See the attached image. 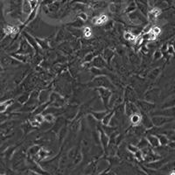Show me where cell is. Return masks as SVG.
I'll list each match as a JSON object with an SVG mask.
<instances>
[{"mask_svg":"<svg viewBox=\"0 0 175 175\" xmlns=\"http://www.w3.org/2000/svg\"><path fill=\"white\" fill-rule=\"evenodd\" d=\"M22 10L25 13L29 14L31 13V11H33L31 5H30V2L29 0H23V5H22Z\"/></svg>","mask_w":175,"mask_h":175,"instance_id":"1","label":"cell"},{"mask_svg":"<svg viewBox=\"0 0 175 175\" xmlns=\"http://www.w3.org/2000/svg\"><path fill=\"white\" fill-rule=\"evenodd\" d=\"M5 33L7 35H13V34H16L18 33V28L15 27V26H6L5 28Z\"/></svg>","mask_w":175,"mask_h":175,"instance_id":"2","label":"cell"},{"mask_svg":"<svg viewBox=\"0 0 175 175\" xmlns=\"http://www.w3.org/2000/svg\"><path fill=\"white\" fill-rule=\"evenodd\" d=\"M12 101L11 100H9V101H6V102H3V103H0V112H5L6 110V109L8 108V106L11 104Z\"/></svg>","mask_w":175,"mask_h":175,"instance_id":"3","label":"cell"},{"mask_svg":"<svg viewBox=\"0 0 175 175\" xmlns=\"http://www.w3.org/2000/svg\"><path fill=\"white\" fill-rule=\"evenodd\" d=\"M124 38L127 40H133L135 39V36L131 33H130V32H127V33L124 34Z\"/></svg>","mask_w":175,"mask_h":175,"instance_id":"4","label":"cell"},{"mask_svg":"<svg viewBox=\"0 0 175 175\" xmlns=\"http://www.w3.org/2000/svg\"><path fill=\"white\" fill-rule=\"evenodd\" d=\"M150 32H152L153 34H155V35H158V34H160V32H161V29L158 27V26H153L152 27V29L150 30Z\"/></svg>","mask_w":175,"mask_h":175,"instance_id":"5","label":"cell"},{"mask_svg":"<svg viewBox=\"0 0 175 175\" xmlns=\"http://www.w3.org/2000/svg\"><path fill=\"white\" fill-rule=\"evenodd\" d=\"M140 121V117L138 116V115H133L132 117H131V122L132 123H137V122H139Z\"/></svg>","mask_w":175,"mask_h":175,"instance_id":"6","label":"cell"},{"mask_svg":"<svg viewBox=\"0 0 175 175\" xmlns=\"http://www.w3.org/2000/svg\"><path fill=\"white\" fill-rule=\"evenodd\" d=\"M79 18L82 20V21H85V20H87V18H88V15L84 13V12H82V13H80L79 15Z\"/></svg>","mask_w":175,"mask_h":175,"instance_id":"7","label":"cell"},{"mask_svg":"<svg viewBox=\"0 0 175 175\" xmlns=\"http://www.w3.org/2000/svg\"><path fill=\"white\" fill-rule=\"evenodd\" d=\"M84 35L86 37H89L91 35V30L89 27H86L84 29Z\"/></svg>","mask_w":175,"mask_h":175,"instance_id":"8","label":"cell"},{"mask_svg":"<svg viewBox=\"0 0 175 175\" xmlns=\"http://www.w3.org/2000/svg\"><path fill=\"white\" fill-rule=\"evenodd\" d=\"M53 116L52 115H47V116H46L45 117H44V119H45L46 121H47V122H51V121H53Z\"/></svg>","mask_w":175,"mask_h":175,"instance_id":"9","label":"cell"},{"mask_svg":"<svg viewBox=\"0 0 175 175\" xmlns=\"http://www.w3.org/2000/svg\"><path fill=\"white\" fill-rule=\"evenodd\" d=\"M35 121L39 122V124H40V123H41V122L43 121V117H42L41 116H37V117H36V119H35Z\"/></svg>","mask_w":175,"mask_h":175,"instance_id":"10","label":"cell"}]
</instances>
